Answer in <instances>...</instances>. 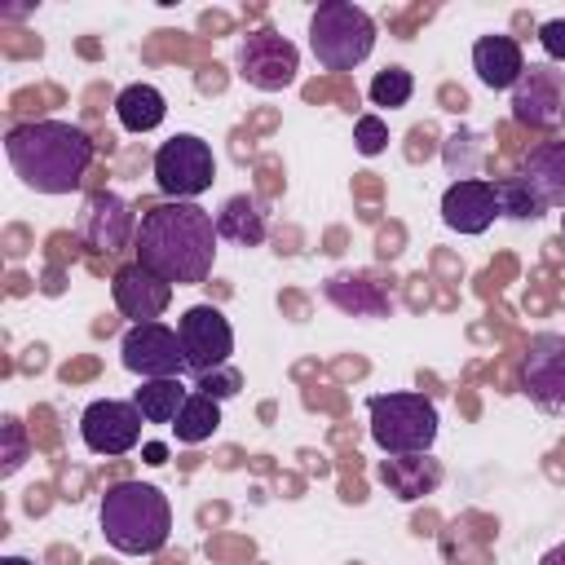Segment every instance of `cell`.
<instances>
[{
  "instance_id": "cell-33",
  "label": "cell",
  "mask_w": 565,
  "mask_h": 565,
  "mask_svg": "<svg viewBox=\"0 0 565 565\" xmlns=\"http://www.w3.org/2000/svg\"><path fill=\"white\" fill-rule=\"evenodd\" d=\"M0 565H35V561H26V556H4Z\"/></svg>"
},
{
  "instance_id": "cell-4",
  "label": "cell",
  "mask_w": 565,
  "mask_h": 565,
  "mask_svg": "<svg viewBox=\"0 0 565 565\" xmlns=\"http://www.w3.org/2000/svg\"><path fill=\"white\" fill-rule=\"evenodd\" d=\"M309 49L327 71H353L375 49V22L349 0H322L309 18Z\"/></svg>"
},
{
  "instance_id": "cell-9",
  "label": "cell",
  "mask_w": 565,
  "mask_h": 565,
  "mask_svg": "<svg viewBox=\"0 0 565 565\" xmlns=\"http://www.w3.org/2000/svg\"><path fill=\"white\" fill-rule=\"evenodd\" d=\"M512 119L525 128H561L565 124V71L552 62H530L512 88Z\"/></svg>"
},
{
  "instance_id": "cell-12",
  "label": "cell",
  "mask_w": 565,
  "mask_h": 565,
  "mask_svg": "<svg viewBox=\"0 0 565 565\" xmlns=\"http://www.w3.org/2000/svg\"><path fill=\"white\" fill-rule=\"evenodd\" d=\"M79 437L93 455H128L141 441V411L119 397L88 402L79 415Z\"/></svg>"
},
{
  "instance_id": "cell-30",
  "label": "cell",
  "mask_w": 565,
  "mask_h": 565,
  "mask_svg": "<svg viewBox=\"0 0 565 565\" xmlns=\"http://www.w3.org/2000/svg\"><path fill=\"white\" fill-rule=\"evenodd\" d=\"M539 44H543V53L552 62H565V18H547L539 26Z\"/></svg>"
},
{
  "instance_id": "cell-24",
  "label": "cell",
  "mask_w": 565,
  "mask_h": 565,
  "mask_svg": "<svg viewBox=\"0 0 565 565\" xmlns=\"http://www.w3.org/2000/svg\"><path fill=\"white\" fill-rule=\"evenodd\" d=\"M494 199H499V212L512 216V221H534V216L547 212L543 199L525 185V177H503V181H494Z\"/></svg>"
},
{
  "instance_id": "cell-28",
  "label": "cell",
  "mask_w": 565,
  "mask_h": 565,
  "mask_svg": "<svg viewBox=\"0 0 565 565\" xmlns=\"http://www.w3.org/2000/svg\"><path fill=\"white\" fill-rule=\"evenodd\" d=\"M353 141H358L362 154H380V150L388 146V124H384L380 115H358V124H353Z\"/></svg>"
},
{
  "instance_id": "cell-22",
  "label": "cell",
  "mask_w": 565,
  "mask_h": 565,
  "mask_svg": "<svg viewBox=\"0 0 565 565\" xmlns=\"http://www.w3.org/2000/svg\"><path fill=\"white\" fill-rule=\"evenodd\" d=\"M190 388L181 380H141V388L132 393V406L141 411L146 424H172L185 406Z\"/></svg>"
},
{
  "instance_id": "cell-20",
  "label": "cell",
  "mask_w": 565,
  "mask_h": 565,
  "mask_svg": "<svg viewBox=\"0 0 565 565\" xmlns=\"http://www.w3.org/2000/svg\"><path fill=\"white\" fill-rule=\"evenodd\" d=\"M265 230H269L265 225V207L252 194H230L221 203V212H216V234L230 238V243H238V247H260L265 243Z\"/></svg>"
},
{
  "instance_id": "cell-16",
  "label": "cell",
  "mask_w": 565,
  "mask_h": 565,
  "mask_svg": "<svg viewBox=\"0 0 565 565\" xmlns=\"http://www.w3.org/2000/svg\"><path fill=\"white\" fill-rule=\"evenodd\" d=\"M375 477L388 486V494H397L402 503H415L441 486V463L428 459V450L424 455H388V459H380Z\"/></svg>"
},
{
  "instance_id": "cell-29",
  "label": "cell",
  "mask_w": 565,
  "mask_h": 565,
  "mask_svg": "<svg viewBox=\"0 0 565 565\" xmlns=\"http://www.w3.org/2000/svg\"><path fill=\"white\" fill-rule=\"evenodd\" d=\"M238 384H243V375L234 371V366H216V371H207V375H199V393H207V397H234L238 393Z\"/></svg>"
},
{
  "instance_id": "cell-11",
  "label": "cell",
  "mask_w": 565,
  "mask_h": 565,
  "mask_svg": "<svg viewBox=\"0 0 565 565\" xmlns=\"http://www.w3.org/2000/svg\"><path fill=\"white\" fill-rule=\"evenodd\" d=\"M296 71H300V53L278 31H252L238 44V75L260 93H278L296 84Z\"/></svg>"
},
{
  "instance_id": "cell-32",
  "label": "cell",
  "mask_w": 565,
  "mask_h": 565,
  "mask_svg": "<svg viewBox=\"0 0 565 565\" xmlns=\"http://www.w3.org/2000/svg\"><path fill=\"white\" fill-rule=\"evenodd\" d=\"M539 565H565V543H556V547H547V552L539 556Z\"/></svg>"
},
{
  "instance_id": "cell-34",
  "label": "cell",
  "mask_w": 565,
  "mask_h": 565,
  "mask_svg": "<svg viewBox=\"0 0 565 565\" xmlns=\"http://www.w3.org/2000/svg\"><path fill=\"white\" fill-rule=\"evenodd\" d=\"M561 234H565V212H561Z\"/></svg>"
},
{
  "instance_id": "cell-14",
  "label": "cell",
  "mask_w": 565,
  "mask_h": 565,
  "mask_svg": "<svg viewBox=\"0 0 565 565\" xmlns=\"http://www.w3.org/2000/svg\"><path fill=\"white\" fill-rule=\"evenodd\" d=\"M494 216H499L494 181L468 177V181H450L446 185V194H441V221L455 234H486Z\"/></svg>"
},
{
  "instance_id": "cell-26",
  "label": "cell",
  "mask_w": 565,
  "mask_h": 565,
  "mask_svg": "<svg viewBox=\"0 0 565 565\" xmlns=\"http://www.w3.org/2000/svg\"><path fill=\"white\" fill-rule=\"evenodd\" d=\"M22 463H26V428H22V419L4 415V424H0V477H13Z\"/></svg>"
},
{
  "instance_id": "cell-15",
  "label": "cell",
  "mask_w": 565,
  "mask_h": 565,
  "mask_svg": "<svg viewBox=\"0 0 565 565\" xmlns=\"http://www.w3.org/2000/svg\"><path fill=\"white\" fill-rule=\"evenodd\" d=\"M137 216H132V207L119 199V194H110V190H102V194H93L88 199V207H84V221H79V234H84V243L93 247V252H119L128 238H137Z\"/></svg>"
},
{
  "instance_id": "cell-25",
  "label": "cell",
  "mask_w": 565,
  "mask_h": 565,
  "mask_svg": "<svg viewBox=\"0 0 565 565\" xmlns=\"http://www.w3.org/2000/svg\"><path fill=\"white\" fill-rule=\"evenodd\" d=\"M371 102L375 106H388V110H397V106H406L411 102V93H415V79H411V71L406 66H384L375 79H371Z\"/></svg>"
},
{
  "instance_id": "cell-10",
  "label": "cell",
  "mask_w": 565,
  "mask_h": 565,
  "mask_svg": "<svg viewBox=\"0 0 565 565\" xmlns=\"http://www.w3.org/2000/svg\"><path fill=\"white\" fill-rule=\"evenodd\" d=\"M521 388L539 411L565 415V335L561 331H539L530 340V353L521 362Z\"/></svg>"
},
{
  "instance_id": "cell-1",
  "label": "cell",
  "mask_w": 565,
  "mask_h": 565,
  "mask_svg": "<svg viewBox=\"0 0 565 565\" xmlns=\"http://www.w3.org/2000/svg\"><path fill=\"white\" fill-rule=\"evenodd\" d=\"M216 216L199 203H159L137 225V265L159 274L172 287H194L212 274L216 260Z\"/></svg>"
},
{
  "instance_id": "cell-6",
  "label": "cell",
  "mask_w": 565,
  "mask_h": 565,
  "mask_svg": "<svg viewBox=\"0 0 565 565\" xmlns=\"http://www.w3.org/2000/svg\"><path fill=\"white\" fill-rule=\"evenodd\" d=\"M216 177V154L199 132H177L154 150V185L177 199V203H194Z\"/></svg>"
},
{
  "instance_id": "cell-3",
  "label": "cell",
  "mask_w": 565,
  "mask_h": 565,
  "mask_svg": "<svg viewBox=\"0 0 565 565\" xmlns=\"http://www.w3.org/2000/svg\"><path fill=\"white\" fill-rule=\"evenodd\" d=\"M102 534L124 556H150L172 534V508L159 486L119 481L102 494Z\"/></svg>"
},
{
  "instance_id": "cell-7",
  "label": "cell",
  "mask_w": 565,
  "mask_h": 565,
  "mask_svg": "<svg viewBox=\"0 0 565 565\" xmlns=\"http://www.w3.org/2000/svg\"><path fill=\"white\" fill-rule=\"evenodd\" d=\"M119 358L141 380H181V371H190L181 335L168 322H137V327H128L124 340H119Z\"/></svg>"
},
{
  "instance_id": "cell-17",
  "label": "cell",
  "mask_w": 565,
  "mask_h": 565,
  "mask_svg": "<svg viewBox=\"0 0 565 565\" xmlns=\"http://www.w3.org/2000/svg\"><path fill=\"white\" fill-rule=\"evenodd\" d=\"M472 71L486 88H516L521 71H525V53L512 35H481L472 44Z\"/></svg>"
},
{
  "instance_id": "cell-8",
  "label": "cell",
  "mask_w": 565,
  "mask_h": 565,
  "mask_svg": "<svg viewBox=\"0 0 565 565\" xmlns=\"http://www.w3.org/2000/svg\"><path fill=\"white\" fill-rule=\"evenodd\" d=\"M177 335H181V349H185V366L194 375H207L216 366H230L234 327H230V318L216 305H190L177 318Z\"/></svg>"
},
{
  "instance_id": "cell-2",
  "label": "cell",
  "mask_w": 565,
  "mask_h": 565,
  "mask_svg": "<svg viewBox=\"0 0 565 565\" xmlns=\"http://www.w3.org/2000/svg\"><path fill=\"white\" fill-rule=\"evenodd\" d=\"M4 154L35 194H71L93 163V137L66 119H31L9 128Z\"/></svg>"
},
{
  "instance_id": "cell-18",
  "label": "cell",
  "mask_w": 565,
  "mask_h": 565,
  "mask_svg": "<svg viewBox=\"0 0 565 565\" xmlns=\"http://www.w3.org/2000/svg\"><path fill=\"white\" fill-rule=\"evenodd\" d=\"M322 291H327V300L335 309H344L353 318H388V309H393L388 287L366 278V274H331Z\"/></svg>"
},
{
  "instance_id": "cell-23",
  "label": "cell",
  "mask_w": 565,
  "mask_h": 565,
  "mask_svg": "<svg viewBox=\"0 0 565 565\" xmlns=\"http://www.w3.org/2000/svg\"><path fill=\"white\" fill-rule=\"evenodd\" d=\"M216 428H221V402L194 388V393L185 397L181 415L172 419V433H177V441H181V446H199V441H207Z\"/></svg>"
},
{
  "instance_id": "cell-13",
  "label": "cell",
  "mask_w": 565,
  "mask_h": 565,
  "mask_svg": "<svg viewBox=\"0 0 565 565\" xmlns=\"http://www.w3.org/2000/svg\"><path fill=\"white\" fill-rule=\"evenodd\" d=\"M110 291H115V309L124 318H132V327L137 322H159V313L172 305V282H163L159 274H150L137 260L124 265V269H115Z\"/></svg>"
},
{
  "instance_id": "cell-27",
  "label": "cell",
  "mask_w": 565,
  "mask_h": 565,
  "mask_svg": "<svg viewBox=\"0 0 565 565\" xmlns=\"http://www.w3.org/2000/svg\"><path fill=\"white\" fill-rule=\"evenodd\" d=\"M477 159H481V141H477V132H455V137L446 141V168L455 172V181H468L472 168H477Z\"/></svg>"
},
{
  "instance_id": "cell-19",
  "label": "cell",
  "mask_w": 565,
  "mask_h": 565,
  "mask_svg": "<svg viewBox=\"0 0 565 565\" xmlns=\"http://www.w3.org/2000/svg\"><path fill=\"white\" fill-rule=\"evenodd\" d=\"M521 177L543 199V207H565V141H539Z\"/></svg>"
},
{
  "instance_id": "cell-5",
  "label": "cell",
  "mask_w": 565,
  "mask_h": 565,
  "mask_svg": "<svg viewBox=\"0 0 565 565\" xmlns=\"http://www.w3.org/2000/svg\"><path fill=\"white\" fill-rule=\"evenodd\" d=\"M366 415L384 455H424L437 441V406L424 393H375L366 397Z\"/></svg>"
},
{
  "instance_id": "cell-31",
  "label": "cell",
  "mask_w": 565,
  "mask_h": 565,
  "mask_svg": "<svg viewBox=\"0 0 565 565\" xmlns=\"http://www.w3.org/2000/svg\"><path fill=\"white\" fill-rule=\"evenodd\" d=\"M141 455H146V463H163V459H168V446H163V441H146Z\"/></svg>"
},
{
  "instance_id": "cell-21",
  "label": "cell",
  "mask_w": 565,
  "mask_h": 565,
  "mask_svg": "<svg viewBox=\"0 0 565 565\" xmlns=\"http://www.w3.org/2000/svg\"><path fill=\"white\" fill-rule=\"evenodd\" d=\"M168 115V102L154 84H128L119 97H115V119L128 128V132H150L159 128Z\"/></svg>"
}]
</instances>
